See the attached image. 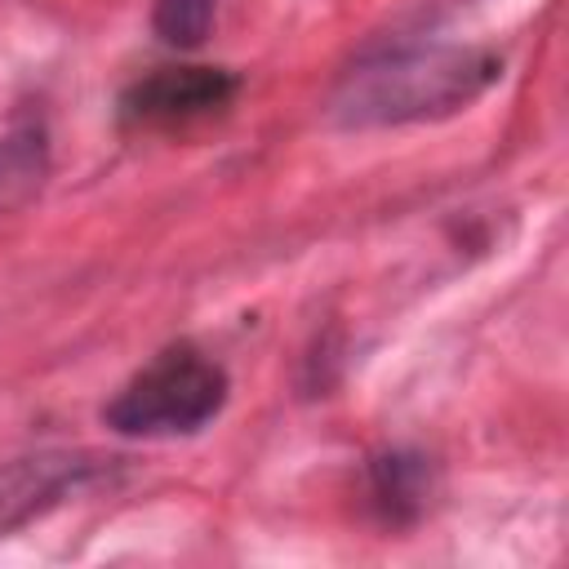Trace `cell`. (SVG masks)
I'll list each match as a JSON object with an SVG mask.
<instances>
[{
	"label": "cell",
	"instance_id": "obj_1",
	"mask_svg": "<svg viewBox=\"0 0 569 569\" xmlns=\"http://www.w3.org/2000/svg\"><path fill=\"white\" fill-rule=\"evenodd\" d=\"M502 62L471 44H409L360 58L333 89L329 116L347 129L445 120L467 111L493 80Z\"/></svg>",
	"mask_w": 569,
	"mask_h": 569
},
{
	"label": "cell",
	"instance_id": "obj_2",
	"mask_svg": "<svg viewBox=\"0 0 569 569\" xmlns=\"http://www.w3.org/2000/svg\"><path fill=\"white\" fill-rule=\"evenodd\" d=\"M227 369L191 342H173L151 356L102 409V422L120 436L164 440V436H196L209 427L227 405Z\"/></svg>",
	"mask_w": 569,
	"mask_h": 569
},
{
	"label": "cell",
	"instance_id": "obj_3",
	"mask_svg": "<svg viewBox=\"0 0 569 569\" xmlns=\"http://www.w3.org/2000/svg\"><path fill=\"white\" fill-rule=\"evenodd\" d=\"M240 89L227 67H160L120 93V120L138 129H173L222 111Z\"/></svg>",
	"mask_w": 569,
	"mask_h": 569
},
{
	"label": "cell",
	"instance_id": "obj_4",
	"mask_svg": "<svg viewBox=\"0 0 569 569\" xmlns=\"http://www.w3.org/2000/svg\"><path fill=\"white\" fill-rule=\"evenodd\" d=\"M102 471V458L89 453H40V458H18L0 467V529H13L58 498L76 493Z\"/></svg>",
	"mask_w": 569,
	"mask_h": 569
},
{
	"label": "cell",
	"instance_id": "obj_5",
	"mask_svg": "<svg viewBox=\"0 0 569 569\" xmlns=\"http://www.w3.org/2000/svg\"><path fill=\"white\" fill-rule=\"evenodd\" d=\"M49 169L44 124L36 116H13L0 124V213L27 204Z\"/></svg>",
	"mask_w": 569,
	"mask_h": 569
},
{
	"label": "cell",
	"instance_id": "obj_6",
	"mask_svg": "<svg viewBox=\"0 0 569 569\" xmlns=\"http://www.w3.org/2000/svg\"><path fill=\"white\" fill-rule=\"evenodd\" d=\"M369 485H373V502L382 507L387 520H413L427 502L431 489V467L418 453H382L369 467Z\"/></svg>",
	"mask_w": 569,
	"mask_h": 569
},
{
	"label": "cell",
	"instance_id": "obj_7",
	"mask_svg": "<svg viewBox=\"0 0 569 569\" xmlns=\"http://www.w3.org/2000/svg\"><path fill=\"white\" fill-rule=\"evenodd\" d=\"M218 0H156L151 4V27L164 44L173 49H196L204 44L209 27H213Z\"/></svg>",
	"mask_w": 569,
	"mask_h": 569
}]
</instances>
